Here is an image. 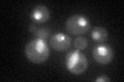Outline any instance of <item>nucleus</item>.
Segmentation results:
<instances>
[{"instance_id":"1","label":"nucleus","mask_w":124,"mask_h":82,"mask_svg":"<svg viewBox=\"0 0 124 82\" xmlns=\"http://www.w3.org/2000/svg\"><path fill=\"white\" fill-rule=\"evenodd\" d=\"M25 56L34 64H42L48 61L50 57V49L45 40L34 38L25 46Z\"/></svg>"},{"instance_id":"2","label":"nucleus","mask_w":124,"mask_h":82,"mask_svg":"<svg viewBox=\"0 0 124 82\" xmlns=\"http://www.w3.org/2000/svg\"><path fill=\"white\" fill-rule=\"evenodd\" d=\"M65 67L73 75H82L88 68V60L79 50H71L65 57Z\"/></svg>"},{"instance_id":"3","label":"nucleus","mask_w":124,"mask_h":82,"mask_svg":"<svg viewBox=\"0 0 124 82\" xmlns=\"http://www.w3.org/2000/svg\"><path fill=\"white\" fill-rule=\"evenodd\" d=\"M90 21L83 14H73L67 19L65 23V28L68 33L76 36L86 34L90 29Z\"/></svg>"},{"instance_id":"4","label":"nucleus","mask_w":124,"mask_h":82,"mask_svg":"<svg viewBox=\"0 0 124 82\" xmlns=\"http://www.w3.org/2000/svg\"><path fill=\"white\" fill-rule=\"evenodd\" d=\"M93 58L99 65H108L114 58V50L110 45L100 43L93 48Z\"/></svg>"},{"instance_id":"5","label":"nucleus","mask_w":124,"mask_h":82,"mask_svg":"<svg viewBox=\"0 0 124 82\" xmlns=\"http://www.w3.org/2000/svg\"><path fill=\"white\" fill-rule=\"evenodd\" d=\"M50 45L54 50L58 52L66 51L71 46V38L66 34L58 32L52 35L50 38Z\"/></svg>"},{"instance_id":"6","label":"nucleus","mask_w":124,"mask_h":82,"mask_svg":"<svg viewBox=\"0 0 124 82\" xmlns=\"http://www.w3.org/2000/svg\"><path fill=\"white\" fill-rule=\"evenodd\" d=\"M29 17L34 24L42 25L50 19V11L45 5H37L30 11Z\"/></svg>"},{"instance_id":"7","label":"nucleus","mask_w":124,"mask_h":82,"mask_svg":"<svg viewBox=\"0 0 124 82\" xmlns=\"http://www.w3.org/2000/svg\"><path fill=\"white\" fill-rule=\"evenodd\" d=\"M29 31L35 36V38L42 39V40H46L51 35V30L48 27L34 24V23H31L29 25Z\"/></svg>"},{"instance_id":"8","label":"nucleus","mask_w":124,"mask_h":82,"mask_svg":"<svg viewBox=\"0 0 124 82\" xmlns=\"http://www.w3.org/2000/svg\"><path fill=\"white\" fill-rule=\"evenodd\" d=\"M108 37V33L103 27H95L91 32V38L97 43H104Z\"/></svg>"},{"instance_id":"9","label":"nucleus","mask_w":124,"mask_h":82,"mask_svg":"<svg viewBox=\"0 0 124 82\" xmlns=\"http://www.w3.org/2000/svg\"><path fill=\"white\" fill-rule=\"evenodd\" d=\"M88 45H89L88 40L83 36H78L75 39V41H73V46H75L76 49L79 50V51H82V50L86 49L88 47Z\"/></svg>"},{"instance_id":"10","label":"nucleus","mask_w":124,"mask_h":82,"mask_svg":"<svg viewBox=\"0 0 124 82\" xmlns=\"http://www.w3.org/2000/svg\"><path fill=\"white\" fill-rule=\"evenodd\" d=\"M96 82H108L110 81V78H108V76H99L95 79Z\"/></svg>"}]
</instances>
